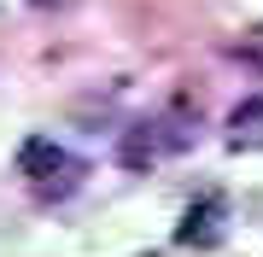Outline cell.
Masks as SVG:
<instances>
[{
	"mask_svg": "<svg viewBox=\"0 0 263 257\" xmlns=\"http://www.w3.org/2000/svg\"><path fill=\"white\" fill-rule=\"evenodd\" d=\"M228 146L234 152H252V146H263V94L234 105V117H228Z\"/></svg>",
	"mask_w": 263,
	"mask_h": 257,
	"instance_id": "obj_4",
	"label": "cell"
},
{
	"mask_svg": "<svg viewBox=\"0 0 263 257\" xmlns=\"http://www.w3.org/2000/svg\"><path fill=\"white\" fill-rule=\"evenodd\" d=\"M18 175H24V187L35 193L41 205H59V199H70V193L82 187V158H70L59 141H47V134H29L18 146Z\"/></svg>",
	"mask_w": 263,
	"mask_h": 257,
	"instance_id": "obj_1",
	"label": "cell"
},
{
	"mask_svg": "<svg viewBox=\"0 0 263 257\" xmlns=\"http://www.w3.org/2000/svg\"><path fill=\"white\" fill-rule=\"evenodd\" d=\"M199 123V111H164V117H141V123H129L123 129V141H117V164L123 170H152L158 158L170 152H181V146H193V129Z\"/></svg>",
	"mask_w": 263,
	"mask_h": 257,
	"instance_id": "obj_2",
	"label": "cell"
},
{
	"mask_svg": "<svg viewBox=\"0 0 263 257\" xmlns=\"http://www.w3.org/2000/svg\"><path fill=\"white\" fill-rule=\"evenodd\" d=\"M222 240H228V205L216 193H205V199H193L181 210V222H176V246L181 251H211Z\"/></svg>",
	"mask_w": 263,
	"mask_h": 257,
	"instance_id": "obj_3",
	"label": "cell"
}]
</instances>
